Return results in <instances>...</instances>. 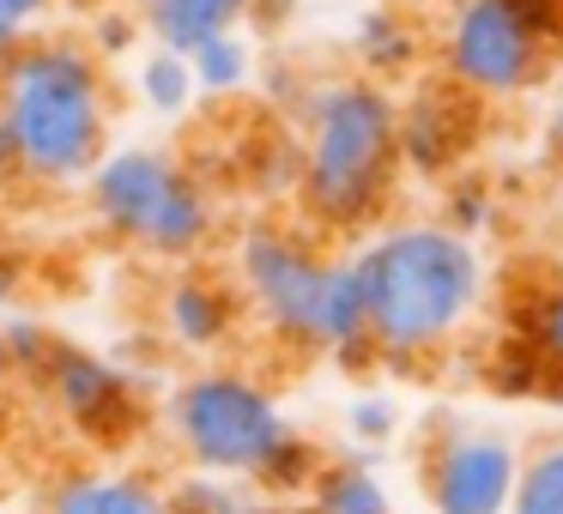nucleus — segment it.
<instances>
[{
	"mask_svg": "<svg viewBox=\"0 0 563 514\" xmlns=\"http://www.w3.org/2000/svg\"><path fill=\"white\" fill-rule=\"evenodd\" d=\"M437 74L478 103H515L545 86L563 55V0H449L437 19Z\"/></svg>",
	"mask_w": 563,
	"mask_h": 514,
	"instance_id": "obj_7",
	"label": "nucleus"
},
{
	"mask_svg": "<svg viewBox=\"0 0 563 514\" xmlns=\"http://www.w3.org/2000/svg\"><path fill=\"white\" fill-rule=\"evenodd\" d=\"M79 194L110 243L170 267L200 260L219 236V200L207 176L164 146H110V158L86 176Z\"/></svg>",
	"mask_w": 563,
	"mask_h": 514,
	"instance_id": "obj_5",
	"label": "nucleus"
},
{
	"mask_svg": "<svg viewBox=\"0 0 563 514\" xmlns=\"http://www.w3.org/2000/svg\"><path fill=\"white\" fill-rule=\"evenodd\" d=\"M176 514H255L261 496H249L243 478H219V472H188L170 484Z\"/></svg>",
	"mask_w": 563,
	"mask_h": 514,
	"instance_id": "obj_21",
	"label": "nucleus"
},
{
	"mask_svg": "<svg viewBox=\"0 0 563 514\" xmlns=\"http://www.w3.org/2000/svg\"><path fill=\"white\" fill-rule=\"evenodd\" d=\"M231 279L249 303V321L303 357H333L345 369L376 364L369 309L352 255H333L321 231L285 219H255L236 236Z\"/></svg>",
	"mask_w": 563,
	"mask_h": 514,
	"instance_id": "obj_4",
	"label": "nucleus"
},
{
	"mask_svg": "<svg viewBox=\"0 0 563 514\" xmlns=\"http://www.w3.org/2000/svg\"><path fill=\"white\" fill-rule=\"evenodd\" d=\"M158 327H164V345L188 357H219L243 339L249 327V303L236 291L231 272H212L200 260L176 267V279L158 291Z\"/></svg>",
	"mask_w": 563,
	"mask_h": 514,
	"instance_id": "obj_11",
	"label": "nucleus"
},
{
	"mask_svg": "<svg viewBox=\"0 0 563 514\" xmlns=\"http://www.w3.org/2000/svg\"><path fill=\"white\" fill-rule=\"evenodd\" d=\"M291 13V0H255V25H279Z\"/></svg>",
	"mask_w": 563,
	"mask_h": 514,
	"instance_id": "obj_30",
	"label": "nucleus"
},
{
	"mask_svg": "<svg viewBox=\"0 0 563 514\" xmlns=\"http://www.w3.org/2000/svg\"><path fill=\"white\" fill-rule=\"evenodd\" d=\"M478 134H485V103L442 74L400 98V164L418 182H449L454 170H466Z\"/></svg>",
	"mask_w": 563,
	"mask_h": 514,
	"instance_id": "obj_10",
	"label": "nucleus"
},
{
	"mask_svg": "<svg viewBox=\"0 0 563 514\" xmlns=\"http://www.w3.org/2000/svg\"><path fill=\"white\" fill-rule=\"evenodd\" d=\"M309 514H394V490L364 454H340V460H321L309 484Z\"/></svg>",
	"mask_w": 563,
	"mask_h": 514,
	"instance_id": "obj_15",
	"label": "nucleus"
},
{
	"mask_svg": "<svg viewBox=\"0 0 563 514\" xmlns=\"http://www.w3.org/2000/svg\"><path fill=\"white\" fill-rule=\"evenodd\" d=\"M352 62L357 74L394 86V79H406L424 62V25L406 7H364L352 25Z\"/></svg>",
	"mask_w": 563,
	"mask_h": 514,
	"instance_id": "obj_14",
	"label": "nucleus"
},
{
	"mask_svg": "<svg viewBox=\"0 0 563 514\" xmlns=\"http://www.w3.org/2000/svg\"><path fill=\"white\" fill-rule=\"evenodd\" d=\"M521 454V442L490 424H442L418 460L430 514H509Z\"/></svg>",
	"mask_w": 563,
	"mask_h": 514,
	"instance_id": "obj_9",
	"label": "nucleus"
},
{
	"mask_svg": "<svg viewBox=\"0 0 563 514\" xmlns=\"http://www.w3.org/2000/svg\"><path fill=\"white\" fill-rule=\"evenodd\" d=\"M0 514H7V509H0Z\"/></svg>",
	"mask_w": 563,
	"mask_h": 514,
	"instance_id": "obj_31",
	"label": "nucleus"
},
{
	"mask_svg": "<svg viewBox=\"0 0 563 514\" xmlns=\"http://www.w3.org/2000/svg\"><path fill=\"white\" fill-rule=\"evenodd\" d=\"M25 284H31L25 260H19L13 248H0V309H13V303H25Z\"/></svg>",
	"mask_w": 563,
	"mask_h": 514,
	"instance_id": "obj_27",
	"label": "nucleus"
},
{
	"mask_svg": "<svg viewBox=\"0 0 563 514\" xmlns=\"http://www.w3.org/2000/svg\"><path fill=\"white\" fill-rule=\"evenodd\" d=\"M49 351H55V333L43 327V321H25V315L0 321V369H7V376L37 381L43 364H49Z\"/></svg>",
	"mask_w": 563,
	"mask_h": 514,
	"instance_id": "obj_23",
	"label": "nucleus"
},
{
	"mask_svg": "<svg viewBox=\"0 0 563 514\" xmlns=\"http://www.w3.org/2000/svg\"><path fill=\"white\" fill-rule=\"evenodd\" d=\"M134 37H146L134 13H103L98 25H91V37H86V43L103 55V62H115V55H128V49H134Z\"/></svg>",
	"mask_w": 563,
	"mask_h": 514,
	"instance_id": "obj_26",
	"label": "nucleus"
},
{
	"mask_svg": "<svg viewBox=\"0 0 563 514\" xmlns=\"http://www.w3.org/2000/svg\"><path fill=\"white\" fill-rule=\"evenodd\" d=\"M509 514H563V436H539L521 454Z\"/></svg>",
	"mask_w": 563,
	"mask_h": 514,
	"instance_id": "obj_19",
	"label": "nucleus"
},
{
	"mask_svg": "<svg viewBox=\"0 0 563 514\" xmlns=\"http://www.w3.org/2000/svg\"><path fill=\"white\" fill-rule=\"evenodd\" d=\"M515 333H521V339L533 345L551 369H563V272H558V279H545L521 303V327H515Z\"/></svg>",
	"mask_w": 563,
	"mask_h": 514,
	"instance_id": "obj_22",
	"label": "nucleus"
},
{
	"mask_svg": "<svg viewBox=\"0 0 563 514\" xmlns=\"http://www.w3.org/2000/svg\"><path fill=\"white\" fill-rule=\"evenodd\" d=\"M134 19L158 49L195 55L200 43L243 31L255 19V0H134Z\"/></svg>",
	"mask_w": 563,
	"mask_h": 514,
	"instance_id": "obj_13",
	"label": "nucleus"
},
{
	"mask_svg": "<svg viewBox=\"0 0 563 514\" xmlns=\"http://www.w3.org/2000/svg\"><path fill=\"white\" fill-rule=\"evenodd\" d=\"M545 381H551V364L521 333H509V339H497L485 351V388L497 400H545Z\"/></svg>",
	"mask_w": 563,
	"mask_h": 514,
	"instance_id": "obj_18",
	"label": "nucleus"
},
{
	"mask_svg": "<svg viewBox=\"0 0 563 514\" xmlns=\"http://www.w3.org/2000/svg\"><path fill=\"white\" fill-rule=\"evenodd\" d=\"M164 436L188 460V472L243 478L249 490L273 466V454L297 436L279 393L243 364H195L164 393Z\"/></svg>",
	"mask_w": 563,
	"mask_h": 514,
	"instance_id": "obj_6",
	"label": "nucleus"
},
{
	"mask_svg": "<svg viewBox=\"0 0 563 514\" xmlns=\"http://www.w3.org/2000/svg\"><path fill=\"white\" fill-rule=\"evenodd\" d=\"M545 164L558 170V182H563V98L551 103V115H545Z\"/></svg>",
	"mask_w": 563,
	"mask_h": 514,
	"instance_id": "obj_28",
	"label": "nucleus"
},
{
	"mask_svg": "<svg viewBox=\"0 0 563 514\" xmlns=\"http://www.w3.org/2000/svg\"><path fill=\"white\" fill-rule=\"evenodd\" d=\"M55 7H62V0H0V62L13 49H25V43L49 25Z\"/></svg>",
	"mask_w": 563,
	"mask_h": 514,
	"instance_id": "obj_25",
	"label": "nucleus"
},
{
	"mask_svg": "<svg viewBox=\"0 0 563 514\" xmlns=\"http://www.w3.org/2000/svg\"><path fill=\"white\" fill-rule=\"evenodd\" d=\"M43 400L55 405L67 429L91 448H128V442L146 429V376L122 364L110 351H91V345H67L55 339L43 376L31 381Z\"/></svg>",
	"mask_w": 563,
	"mask_h": 514,
	"instance_id": "obj_8",
	"label": "nucleus"
},
{
	"mask_svg": "<svg viewBox=\"0 0 563 514\" xmlns=\"http://www.w3.org/2000/svg\"><path fill=\"white\" fill-rule=\"evenodd\" d=\"M369 345L388 369H424L473 333L490 272L473 236L442 219H388L352 248Z\"/></svg>",
	"mask_w": 563,
	"mask_h": 514,
	"instance_id": "obj_1",
	"label": "nucleus"
},
{
	"mask_svg": "<svg viewBox=\"0 0 563 514\" xmlns=\"http://www.w3.org/2000/svg\"><path fill=\"white\" fill-rule=\"evenodd\" d=\"M188 67H195L200 98H243V91L255 86V43H249L243 31H224V37L200 43V49L188 55Z\"/></svg>",
	"mask_w": 563,
	"mask_h": 514,
	"instance_id": "obj_17",
	"label": "nucleus"
},
{
	"mask_svg": "<svg viewBox=\"0 0 563 514\" xmlns=\"http://www.w3.org/2000/svg\"><path fill=\"white\" fill-rule=\"evenodd\" d=\"M19 188V170H13V152H7V134H0V200Z\"/></svg>",
	"mask_w": 563,
	"mask_h": 514,
	"instance_id": "obj_29",
	"label": "nucleus"
},
{
	"mask_svg": "<svg viewBox=\"0 0 563 514\" xmlns=\"http://www.w3.org/2000/svg\"><path fill=\"white\" fill-rule=\"evenodd\" d=\"M400 400H388V393H357L352 405H345V429H352V442H364V448H388L394 436H400Z\"/></svg>",
	"mask_w": 563,
	"mask_h": 514,
	"instance_id": "obj_24",
	"label": "nucleus"
},
{
	"mask_svg": "<svg viewBox=\"0 0 563 514\" xmlns=\"http://www.w3.org/2000/svg\"><path fill=\"white\" fill-rule=\"evenodd\" d=\"M442 224H454L461 236L478 243V236L497 224V188H490L478 170H454L449 182H442Z\"/></svg>",
	"mask_w": 563,
	"mask_h": 514,
	"instance_id": "obj_20",
	"label": "nucleus"
},
{
	"mask_svg": "<svg viewBox=\"0 0 563 514\" xmlns=\"http://www.w3.org/2000/svg\"><path fill=\"white\" fill-rule=\"evenodd\" d=\"M43 514H176L170 484L134 466H67L43 484Z\"/></svg>",
	"mask_w": 563,
	"mask_h": 514,
	"instance_id": "obj_12",
	"label": "nucleus"
},
{
	"mask_svg": "<svg viewBox=\"0 0 563 514\" xmlns=\"http://www.w3.org/2000/svg\"><path fill=\"white\" fill-rule=\"evenodd\" d=\"M134 98L146 103L152 115H188V110H195V98H200L188 55L158 49V43H152V49L134 62Z\"/></svg>",
	"mask_w": 563,
	"mask_h": 514,
	"instance_id": "obj_16",
	"label": "nucleus"
},
{
	"mask_svg": "<svg viewBox=\"0 0 563 514\" xmlns=\"http://www.w3.org/2000/svg\"><path fill=\"white\" fill-rule=\"evenodd\" d=\"M0 134L25 188H86L115 146L110 62L74 31H37L0 62Z\"/></svg>",
	"mask_w": 563,
	"mask_h": 514,
	"instance_id": "obj_3",
	"label": "nucleus"
},
{
	"mask_svg": "<svg viewBox=\"0 0 563 514\" xmlns=\"http://www.w3.org/2000/svg\"><path fill=\"white\" fill-rule=\"evenodd\" d=\"M400 98L369 74L297 91V212L321 236H369L400 194Z\"/></svg>",
	"mask_w": 563,
	"mask_h": 514,
	"instance_id": "obj_2",
	"label": "nucleus"
}]
</instances>
